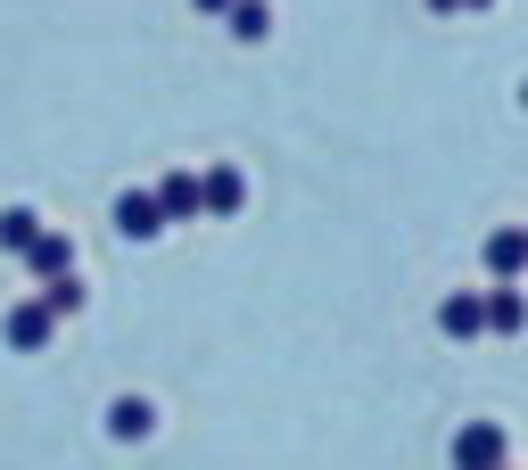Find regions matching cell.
<instances>
[{
    "label": "cell",
    "instance_id": "5b68a950",
    "mask_svg": "<svg viewBox=\"0 0 528 470\" xmlns=\"http://www.w3.org/2000/svg\"><path fill=\"white\" fill-rule=\"evenodd\" d=\"M149 429V405H116V438H141Z\"/></svg>",
    "mask_w": 528,
    "mask_h": 470
},
{
    "label": "cell",
    "instance_id": "6da1fadb",
    "mask_svg": "<svg viewBox=\"0 0 528 470\" xmlns=\"http://www.w3.org/2000/svg\"><path fill=\"white\" fill-rule=\"evenodd\" d=\"M116 223L132 231V240H149V231H157L165 215H157V198H124V207H116Z\"/></svg>",
    "mask_w": 528,
    "mask_h": 470
},
{
    "label": "cell",
    "instance_id": "277c9868",
    "mask_svg": "<svg viewBox=\"0 0 528 470\" xmlns=\"http://www.w3.org/2000/svg\"><path fill=\"white\" fill-rule=\"evenodd\" d=\"M33 264H42V273H66V264H75V248H66V240H33Z\"/></svg>",
    "mask_w": 528,
    "mask_h": 470
},
{
    "label": "cell",
    "instance_id": "3957f363",
    "mask_svg": "<svg viewBox=\"0 0 528 470\" xmlns=\"http://www.w3.org/2000/svg\"><path fill=\"white\" fill-rule=\"evenodd\" d=\"M33 240H42V231H33V215H25V207L0 215V248H33Z\"/></svg>",
    "mask_w": 528,
    "mask_h": 470
},
{
    "label": "cell",
    "instance_id": "7a4b0ae2",
    "mask_svg": "<svg viewBox=\"0 0 528 470\" xmlns=\"http://www.w3.org/2000/svg\"><path fill=\"white\" fill-rule=\"evenodd\" d=\"M9 330H17V347H42V339H50V297H42V306H25Z\"/></svg>",
    "mask_w": 528,
    "mask_h": 470
}]
</instances>
